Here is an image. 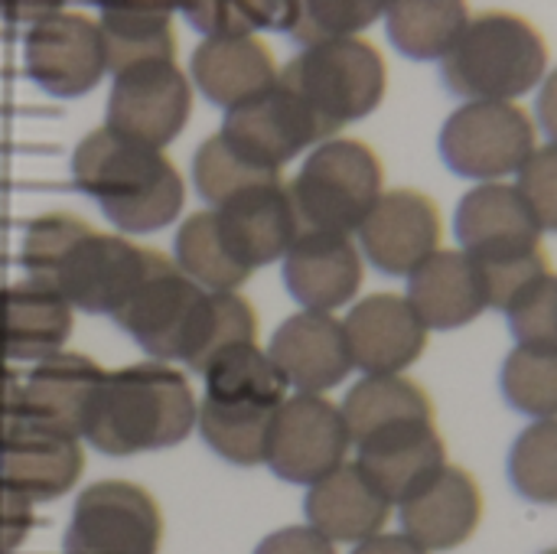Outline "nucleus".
<instances>
[{
    "label": "nucleus",
    "instance_id": "11",
    "mask_svg": "<svg viewBox=\"0 0 557 554\" xmlns=\"http://www.w3.org/2000/svg\"><path fill=\"white\" fill-rule=\"evenodd\" d=\"M160 535L163 522L153 496L134 483L108 480L78 496L62 554H157Z\"/></svg>",
    "mask_w": 557,
    "mask_h": 554
},
{
    "label": "nucleus",
    "instance_id": "37",
    "mask_svg": "<svg viewBox=\"0 0 557 554\" xmlns=\"http://www.w3.org/2000/svg\"><path fill=\"white\" fill-rule=\"evenodd\" d=\"M388 3L375 0H313V3H294V16L287 26V36L294 42L320 46V42H336V39H352L359 29L385 16Z\"/></svg>",
    "mask_w": 557,
    "mask_h": 554
},
{
    "label": "nucleus",
    "instance_id": "3",
    "mask_svg": "<svg viewBox=\"0 0 557 554\" xmlns=\"http://www.w3.org/2000/svg\"><path fill=\"white\" fill-rule=\"evenodd\" d=\"M196 411L199 408L183 372L166 362H137L104 372L82 438L108 457L163 451L189 434Z\"/></svg>",
    "mask_w": 557,
    "mask_h": 554
},
{
    "label": "nucleus",
    "instance_id": "8",
    "mask_svg": "<svg viewBox=\"0 0 557 554\" xmlns=\"http://www.w3.org/2000/svg\"><path fill=\"white\" fill-rule=\"evenodd\" d=\"M307 111L320 121L326 134H336L343 124L372 114L388 85L385 59L369 39H336L300 49L277 75Z\"/></svg>",
    "mask_w": 557,
    "mask_h": 554
},
{
    "label": "nucleus",
    "instance_id": "14",
    "mask_svg": "<svg viewBox=\"0 0 557 554\" xmlns=\"http://www.w3.org/2000/svg\"><path fill=\"white\" fill-rule=\"evenodd\" d=\"M193 91L176 62H144L114 75L108 95V127L144 144L166 147L189 118Z\"/></svg>",
    "mask_w": 557,
    "mask_h": 554
},
{
    "label": "nucleus",
    "instance_id": "10",
    "mask_svg": "<svg viewBox=\"0 0 557 554\" xmlns=\"http://www.w3.org/2000/svg\"><path fill=\"white\" fill-rule=\"evenodd\" d=\"M535 150V121L516 101H467L441 131L447 167L480 183H499L519 173Z\"/></svg>",
    "mask_w": 557,
    "mask_h": 554
},
{
    "label": "nucleus",
    "instance_id": "27",
    "mask_svg": "<svg viewBox=\"0 0 557 554\" xmlns=\"http://www.w3.org/2000/svg\"><path fill=\"white\" fill-rule=\"evenodd\" d=\"M193 78L202 88V95L215 104L238 108L268 88H274L281 69L271 56V49L255 39H206L193 52Z\"/></svg>",
    "mask_w": 557,
    "mask_h": 554
},
{
    "label": "nucleus",
    "instance_id": "1",
    "mask_svg": "<svg viewBox=\"0 0 557 554\" xmlns=\"http://www.w3.org/2000/svg\"><path fill=\"white\" fill-rule=\"evenodd\" d=\"M147 251L95 232L72 212H46L29 222L20 261L26 281L59 294L69 307L114 317L144 278Z\"/></svg>",
    "mask_w": 557,
    "mask_h": 554
},
{
    "label": "nucleus",
    "instance_id": "31",
    "mask_svg": "<svg viewBox=\"0 0 557 554\" xmlns=\"http://www.w3.org/2000/svg\"><path fill=\"white\" fill-rule=\"evenodd\" d=\"M470 23L467 3L457 0H405L385 7L388 39L408 59H447Z\"/></svg>",
    "mask_w": 557,
    "mask_h": 554
},
{
    "label": "nucleus",
    "instance_id": "22",
    "mask_svg": "<svg viewBox=\"0 0 557 554\" xmlns=\"http://www.w3.org/2000/svg\"><path fill=\"white\" fill-rule=\"evenodd\" d=\"M104 372L82 353H55L29 372L20 392V421L82 438Z\"/></svg>",
    "mask_w": 557,
    "mask_h": 554
},
{
    "label": "nucleus",
    "instance_id": "5",
    "mask_svg": "<svg viewBox=\"0 0 557 554\" xmlns=\"http://www.w3.org/2000/svg\"><path fill=\"white\" fill-rule=\"evenodd\" d=\"M542 225L509 183H480L457 206V242L486 274L490 307L506 310L529 284L552 274Z\"/></svg>",
    "mask_w": 557,
    "mask_h": 554
},
{
    "label": "nucleus",
    "instance_id": "32",
    "mask_svg": "<svg viewBox=\"0 0 557 554\" xmlns=\"http://www.w3.org/2000/svg\"><path fill=\"white\" fill-rule=\"evenodd\" d=\"M176 268L212 294H232L238 284L248 281V271L238 268L228 251L222 248V238L215 232L212 209L189 216L176 232Z\"/></svg>",
    "mask_w": 557,
    "mask_h": 554
},
{
    "label": "nucleus",
    "instance_id": "39",
    "mask_svg": "<svg viewBox=\"0 0 557 554\" xmlns=\"http://www.w3.org/2000/svg\"><path fill=\"white\" fill-rule=\"evenodd\" d=\"M506 317L519 346L557 353V274H545L529 284L506 307Z\"/></svg>",
    "mask_w": 557,
    "mask_h": 554
},
{
    "label": "nucleus",
    "instance_id": "29",
    "mask_svg": "<svg viewBox=\"0 0 557 554\" xmlns=\"http://www.w3.org/2000/svg\"><path fill=\"white\" fill-rule=\"evenodd\" d=\"M101 39L108 72H124L144 62H173V3L163 0H104Z\"/></svg>",
    "mask_w": 557,
    "mask_h": 554
},
{
    "label": "nucleus",
    "instance_id": "41",
    "mask_svg": "<svg viewBox=\"0 0 557 554\" xmlns=\"http://www.w3.org/2000/svg\"><path fill=\"white\" fill-rule=\"evenodd\" d=\"M33 529V503L0 483V554L16 552Z\"/></svg>",
    "mask_w": 557,
    "mask_h": 554
},
{
    "label": "nucleus",
    "instance_id": "34",
    "mask_svg": "<svg viewBox=\"0 0 557 554\" xmlns=\"http://www.w3.org/2000/svg\"><path fill=\"white\" fill-rule=\"evenodd\" d=\"M255 333H258V320H255V310L245 297H238L235 291L232 294H212L209 291L193 349L186 356V366L193 372H206L219 353H225L232 346L255 343Z\"/></svg>",
    "mask_w": 557,
    "mask_h": 554
},
{
    "label": "nucleus",
    "instance_id": "7",
    "mask_svg": "<svg viewBox=\"0 0 557 554\" xmlns=\"http://www.w3.org/2000/svg\"><path fill=\"white\" fill-rule=\"evenodd\" d=\"M382 180V160L369 144L349 137L323 140L287 186L300 232H359L385 193Z\"/></svg>",
    "mask_w": 557,
    "mask_h": 554
},
{
    "label": "nucleus",
    "instance_id": "25",
    "mask_svg": "<svg viewBox=\"0 0 557 554\" xmlns=\"http://www.w3.org/2000/svg\"><path fill=\"white\" fill-rule=\"evenodd\" d=\"M408 304L428 330H460L490 307L486 274L467 251H437L408 274Z\"/></svg>",
    "mask_w": 557,
    "mask_h": 554
},
{
    "label": "nucleus",
    "instance_id": "35",
    "mask_svg": "<svg viewBox=\"0 0 557 554\" xmlns=\"http://www.w3.org/2000/svg\"><path fill=\"white\" fill-rule=\"evenodd\" d=\"M503 395L535 421L557 418V353L516 346L503 362Z\"/></svg>",
    "mask_w": 557,
    "mask_h": 554
},
{
    "label": "nucleus",
    "instance_id": "38",
    "mask_svg": "<svg viewBox=\"0 0 557 554\" xmlns=\"http://www.w3.org/2000/svg\"><path fill=\"white\" fill-rule=\"evenodd\" d=\"M193 176H196V186H199L202 199H209L212 209L222 206L225 199L251 189V186L281 180V173H268V170H258L248 160H242L222 140V134H212L209 140L199 144V150L193 157Z\"/></svg>",
    "mask_w": 557,
    "mask_h": 554
},
{
    "label": "nucleus",
    "instance_id": "36",
    "mask_svg": "<svg viewBox=\"0 0 557 554\" xmlns=\"http://www.w3.org/2000/svg\"><path fill=\"white\" fill-rule=\"evenodd\" d=\"M509 480L529 503L557 506V418L529 424L509 451Z\"/></svg>",
    "mask_w": 557,
    "mask_h": 554
},
{
    "label": "nucleus",
    "instance_id": "28",
    "mask_svg": "<svg viewBox=\"0 0 557 554\" xmlns=\"http://www.w3.org/2000/svg\"><path fill=\"white\" fill-rule=\"evenodd\" d=\"M0 330L7 359L42 362L62 353L72 330V307L33 281H16L0 291Z\"/></svg>",
    "mask_w": 557,
    "mask_h": 554
},
{
    "label": "nucleus",
    "instance_id": "24",
    "mask_svg": "<svg viewBox=\"0 0 557 554\" xmlns=\"http://www.w3.org/2000/svg\"><path fill=\"white\" fill-rule=\"evenodd\" d=\"M483 522V493L463 467H444L414 500L401 506V535L424 552H450L473 539Z\"/></svg>",
    "mask_w": 557,
    "mask_h": 554
},
{
    "label": "nucleus",
    "instance_id": "20",
    "mask_svg": "<svg viewBox=\"0 0 557 554\" xmlns=\"http://www.w3.org/2000/svg\"><path fill=\"white\" fill-rule=\"evenodd\" d=\"M352 366L366 376H401L428 346V327L401 294H372L343 320Z\"/></svg>",
    "mask_w": 557,
    "mask_h": 554
},
{
    "label": "nucleus",
    "instance_id": "30",
    "mask_svg": "<svg viewBox=\"0 0 557 554\" xmlns=\"http://www.w3.org/2000/svg\"><path fill=\"white\" fill-rule=\"evenodd\" d=\"M339 411L349 431V444H362L366 438L395 424L434 421L431 395L405 376H366L349 389Z\"/></svg>",
    "mask_w": 557,
    "mask_h": 554
},
{
    "label": "nucleus",
    "instance_id": "15",
    "mask_svg": "<svg viewBox=\"0 0 557 554\" xmlns=\"http://www.w3.org/2000/svg\"><path fill=\"white\" fill-rule=\"evenodd\" d=\"M26 72L29 78L59 98L91 91L108 72L104 39L95 20L82 13H52L26 33Z\"/></svg>",
    "mask_w": 557,
    "mask_h": 554
},
{
    "label": "nucleus",
    "instance_id": "33",
    "mask_svg": "<svg viewBox=\"0 0 557 554\" xmlns=\"http://www.w3.org/2000/svg\"><path fill=\"white\" fill-rule=\"evenodd\" d=\"M176 10L206 36V39H245L255 29H284L294 16L290 3H255V0H186Z\"/></svg>",
    "mask_w": 557,
    "mask_h": 554
},
{
    "label": "nucleus",
    "instance_id": "18",
    "mask_svg": "<svg viewBox=\"0 0 557 554\" xmlns=\"http://www.w3.org/2000/svg\"><path fill=\"white\" fill-rule=\"evenodd\" d=\"M271 362L297 395H320L346 382L356 369L343 323L333 313L300 310L287 317L268 346Z\"/></svg>",
    "mask_w": 557,
    "mask_h": 554
},
{
    "label": "nucleus",
    "instance_id": "9",
    "mask_svg": "<svg viewBox=\"0 0 557 554\" xmlns=\"http://www.w3.org/2000/svg\"><path fill=\"white\" fill-rule=\"evenodd\" d=\"M206 294L193 284L176 261L160 251H147V271L131 291V297L111 317L124 333L137 340V346L153 356V362L183 359L193 349L199 317L206 307Z\"/></svg>",
    "mask_w": 557,
    "mask_h": 554
},
{
    "label": "nucleus",
    "instance_id": "40",
    "mask_svg": "<svg viewBox=\"0 0 557 554\" xmlns=\"http://www.w3.org/2000/svg\"><path fill=\"white\" fill-rule=\"evenodd\" d=\"M516 189L535 212L539 225L557 232V144L539 147L519 170Z\"/></svg>",
    "mask_w": 557,
    "mask_h": 554
},
{
    "label": "nucleus",
    "instance_id": "45",
    "mask_svg": "<svg viewBox=\"0 0 557 554\" xmlns=\"http://www.w3.org/2000/svg\"><path fill=\"white\" fill-rule=\"evenodd\" d=\"M352 554H428L421 545H414L408 535H375L362 545H356Z\"/></svg>",
    "mask_w": 557,
    "mask_h": 554
},
{
    "label": "nucleus",
    "instance_id": "43",
    "mask_svg": "<svg viewBox=\"0 0 557 554\" xmlns=\"http://www.w3.org/2000/svg\"><path fill=\"white\" fill-rule=\"evenodd\" d=\"M20 392H23L20 379L0 366V444L20 421Z\"/></svg>",
    "mask_w": 557,
    "mask_h": 554
},
{
    "label": "nucleus",
    "instance_id": "19",
    "mask_svg": "<svg viewBox=\"0 0 557 554\" xmlns=\"http://www.w3.org/2000/svg\"><path fill=\"white\" fill-rule=\"evenodd\" d=\"M356 467L392 506H405L408 500H414L447 467V447L434 421L385 428L356 444Z\"/></svg>",
    "mask_w": 557,
    "mask_h": 554
},
{
    "label": "nucleus",
    "instance_id": "16",
    "mask_svg": "<svg viewBox=\"0 0 557 554\" xmlns=\"http://www.w3.org/2000/svg\"><path fill=\"white\" fill-rule=\"evenodd\" d=\"M441 209L421 189H388L379 196L366 222L359 225V242L366 258L392 278L414 274L431 255L441 251Z\"/></svg>",
    "mask_w": 557,
    "mask_h": 554
},
{
    "label": "nucleus",
    "instance_id": "13",
    "mask_svg": "<svg viewBox=\"0 0 557 554\" xmlns=\"http://www.w3.org/2000/svg\"><path fill=\"white\" fill-rule=\"evenodd\" d=\"M219 134L242 160L268 173H281V167L304 147L330 140L307 104L281 82H274L264 95L228 108Z\"/></svg>",
    "mask_w": 557,
    "mask_h": 554
},
{
    "label": "nucleus",
    "instance_id": "47",
    "mask_svg": "<svg viewBox=\"0 0 557 554\" xmlns=\"http://www.w3.org/2000/svg\"><path fill=\"white\" fill-rule=\"evenodd\" d=\"M3 359H7V349H3V330H0V366H3Z\"/></svg>",
    "mask_w": 557,
    "mask_h": 554
},
{
    "label": "nucleus",
    "instance_id": "44",
    "mask_svg": "<svg viewBox=\"0 0 557 554\" xmlns=\"http://www.w3.org/2000/svg\"><path fill=\"white\" fill-rule=\"evenodd\" d=\"M535 114H539L545 134L552 137V144H557V69H552V72L545 75V82H542Z\"/></svg>",
    "mask_w": 557,
    "mask_h": 554
},
{
    "label": "nucleus",
    "instance_id": "48",
    "mask_svg": "<svg viewBox=\"0 0 557 554\" xmlns=\"http://www.w3.org/2000/svg\"><path fill=\"white\" fill-rule=\"evenodd\" d=\"M545 554H557V549H552V552H545Z\"/></svg>",
    "mask_w": 557,
    "mask_h": 554
},
{
    "label": "nucleus",
    "instance_id": "17",
    "mask_svg": "<svg viewBox=\"0 0 557 554\" xmlns=\"http://www.w3.org/2000/svg\"><path fill=\"white\" fill-rule=\"evenodd\" d=\"M212 216L222 248L248 274L261 264L284 258L300 235L287 186L281 180L251 186L225 199L222 206L212 209Z\"/></svg>",
    "mask_w": 557,
    "mask_h": 554
},
{
    "label": "nucleus",
    "instance_id": "2",
    "mask_svg": "<svg viewBox=\"0 0 557 554\" xmlns=\"http://www.w3.org/2000/svg\"><path fill=\"white\" fill-rule=\"evenodd\" d=\"M75 186L98 199L101 212L124 232L170 225L186 199L183 176L163 150L144 147L108 124L85 134L72 153Z\"/></svg>",
    "mask_w": 557,
    "mask_h": 554
},
{
    "label": "nucleus",
    "instance_id": "4",
    "mask_svg": "<svg viewBox=\"0 0 557 554\" xmlns=\"http://www.w3.org/2000/svg\"><path fill=\"white\" fill-rule=\"evenodd\" d=\"M206 376V402L196 415L206 444L228 464H264L274 411L287 402V382L255 343L219 353Z\"/></svg>",
    "mask_w": 557,
    "mask_h": 554
},
{
    "label": "nucleus",
    "instance_id": "26",
    "mask_svg": "<svg viewBox=\"0 0 557 554\" xmlns=\"http://www.w3.org/2000/svg\"><path fill=\"white\" fill-rule=\"evenodd\" d=\"M304 513L310 529L320 532L326 542L362 545L382 535L392 516V503L369 483V477L356 464H343L307 490Z\"/></svg>",
    "mask_w": 557,
    "mask_h": 554
},
{
    "label": "nucleus",
    "instance_id": "21",
    "mask_svg": "<svg viewBox=\"0 0 557 554\" xmlns=\"http://www.w3.org/2000/svg\"><path fill=\"white\" fill-rule=\"evenodd\" d=\"M284 284L304 310L333 313L362 287V255L349 235L300 232L284 255Z\"/></svg>",
    "mask_w": 557,
    "mask_h": 554
},
{
    "label": "nucleus",
    "instance_id": "46",
    "mask_svg": "<svg viewBox=\"0 0 557 554\" xmlns=\"http://www.w3.org/2000/svg\"><path fill=\"white\" fill-rule=\"evenodd\" d=\"M0 13H7V20H13V23L36 26L39 20L59 13V7L55 3H0Z\"/></svg>",
    "mask_w": 557,
    "mask_h": 554
},
{
    "label": "nucleus",
    "instance_id": "6",
    "mask_svg": "<svg viewBox=\"0 0 557 554\" xmlns=\"http://www.w3.org/2000/svg\"><path fill=\"white\" fill-rule=\"evenodd\" d=\"M548 75V42L519 13L490 10L470 16L444 59V82L470 101H516Z\"/></svg>",
    "mask_w": 557,
    "mask_h": 554
},
{
    "label": "nucleus",
    "instance_id": "12",
    "mask_svg": "<svg viewBox=\"0 0 557 554\" xmlns=\"http://www.w3.org/2000/svg\"><path fill=\"white\" fill-rule=\"evenodd\" d=\"M349 431L343 411L323 395H294L287 398L271 421L264 464L274 477L313 487L346 464Z\"/></svg>",
    "mask_w": 557,
    "mask_h": 554
},
{
    "label": "nucleus",
    "instance_id": "42",
    "mask_svg": "<svg viewBox=\"0 0 557 554\" xmlns=\"http://www.w3.org/2000/svg\"><path fill=\"white\" fill-rule=\"evenodd\" d=\"M255 554H336V549H333V542H326L310 526H290V529L268 535L255 549Z\"/></svg>",
    "mask_w": 557,
    "mask_h": 554
},
{
    "label": "nucleus",
    "instance_id": "23",
    "mask_svg": "<svg viewBox=\"0 0 557 554\" xmlns=\"http://www.w3.org/2000/svg\"><path fill=\"white\" fill-rule=\"evenodd\" d=\"M85 457L78 438L16 421V428L0 444V483L26 496L29 503H46L75 487Z\"/></svg>",
    "mask_w": 557,
    "mask_h": 554
}]
</instances>
